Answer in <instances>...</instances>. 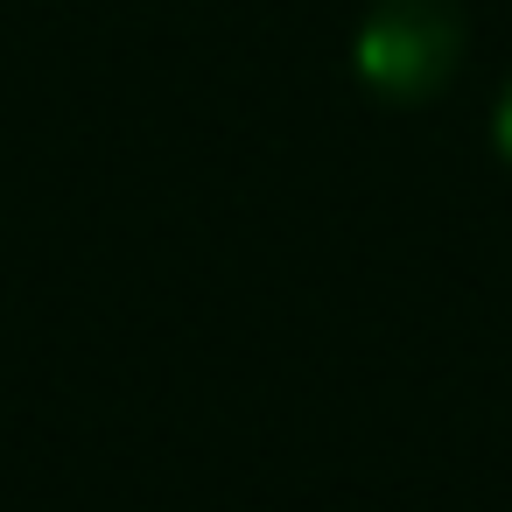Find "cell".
Here are the masks:
<instances>
[{
    "label": "cell",
    "instance_id": "obj_1",
    "mask_svg": "<svg viewBox=\"0 0 512 512\" xmlns=\"http://www.w3.org/2000/svg\"><path fill=\"white\" fill-rule=\"evenodd\" d=\"M463 50V0H372L351 36V71L379 106H428L463 71Z\"/></svg>",
    "mask_w": 512,
    "mask_h": 512
},
{
    "label": "cell",
    "instance_id": "obj_2",
    "mask_svg": "<svg viewBox=\"0 0 512 512\" xmlns=\"http://www.w3.org/2000/svg\"><path fill=\"white\" fill-rule=\"evenodd\" d=\"M491 148L512 162V78L498 85V106H491Z\"/></svg>",
    "mask_w": 512,
    "mask_h": 512
}]
</instances>
